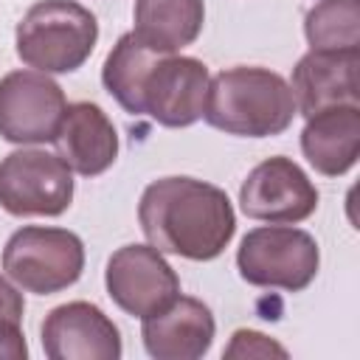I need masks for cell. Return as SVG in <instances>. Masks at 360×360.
Masks as SVG:
<instances>
[{
    "label": "cell",
    "mask_w": 360,
    "mask_h": 360,
    "mask_svg": "<svg viewBox=\"0 0 360 360\" xmlns=\"http://www.w3.org/2000/svg\"><path fill=\"white\" fill-rule=\"evenodd\" d=\"M138 219L152 248L191 262L217 259L236 233V214L228 194L194 177L149 183L141 194Z\"/></svg>",
    "instance_id": "1"
},
{
    "label": "cell",
    "mask_w": 360,
    "mask_h": 360,
    "mask_svg": "<svg viewBox=\"0 0 360 360\" xmlns=\"http://www.w3.org/2000/svg\"><path fill=\"white\" fill-rule=\"evenodd\" d=\"M290 84L267 68H228L208 82L202 118L228 135L273 138L295 118Z\"/></svg>",
    "instance_id": "2"
},
{
    "label": "cell",
    "mask_w": 360,
    "mask_h": 360,
    "mask_svg": "<svg viewBox=\"0 0 360 360\" xmlns=\"http://www.w3.org/2000/svg\"><path fill=\"white\" fill-rule=\"evenodd\" d=\"M98 39V22L76 0H39L17 22V56L39 73L79 70Z\"/></svg>",
    "instance_id": "3"
},
{
    "label": "cell",
    "mask_w": 360,
    "mask_h": 360,
    "mask_svg": "<svg viewBox=\"0 0 360 360\" xmlns=\"http://www.w3.org/2000/svg\"><path fill=\"white\" fill-rule=\"evenodd\" d=\"M6 276L37 295H53L79 281L84 270V245L68 228L25 225L3 248Z\"/></svg>",
    "instance_id": "4"
},
{
    "label": "cell",
    "mask_w": 360,
    "mask_h": 360,
    "mask_svg": "<svg viewBox=\"0 0 360 360\" xmlns=\"http://www.w3.org/2000/svg\"><path fill=\"white\" fill-rule=\"evenodd\" d=\"M318 242L290 225H262L245 233L236 250L239 276L253 287L301 292L318 276Z\"/></svg>",
    "instance_id": "5"
},
{
    "label": "cell",
    "mask_w": 360,
    "mask_h": 360,
    "mask_svg": "<svg viewBox=\"0 0 360 360\" xmlns=\"http://www.w3.org/2000/svg\"><path fill=\"white\" fill-rule=\"evenodd\" d=\"M73 202V169L53 152L17 149L0 160V208L14 217H59Z\"/></svg>",
    "instance_id": "6"
},
{
    "label": "cell",
    "mask_w": 360,
    "mask_h": 360,
    "mask_svg": "<svg viewBox=\"0 0 360 360\" xmlns=\"http://www.w3.org/2000/svg\"><path fill=\"white\" fill-rule=\"evenodd\" d=\"M65 110V93L48 73L11 70L0 79V135L8 143L56 141Z\"/></svg>",
    "instance_id": "7"
},
{
    "label": "cell",
    "mask_w": 360,
    "mask_h": 360,
    "mask_svg": "<svg viewBox=\"0 0 360 360\" xmlns=\"http://www.w3.org/2000/svg\"><path fill=\"white\" fill-rule=\"evenodd\" d=\"M104 284L115 307L135 318H146L180 295L177 273L152 245L118 248L107 262Z\"/></svg>",
    "instance_id": "8"
},
{
    "label": "cell",
    "mask_w": 360,
    "mask_h": 360,
    "mask_svg": "<svg viewBox=\"0 0 360 360\" xmlns=\"http://www.w3.org/2000/svg\"><path fill=\"white\" fill-rule=\"evenodd\" d=\"M239 205L250 219L292 225L318 208V188L290 158H267L250 169L239 188Z\"/></svg>",
    "instance_id": "9"
},
{
    "label": "cell",
    "mask_w": 360,
    "mask_h": 360,
    "mask_svg": "<svg viewBox=\"0 0 360 360\" xmlns=\"http://www.w3.org/2000/svg\"><path fill=\"white\" fill-rule=\"evenodd\" d=\"M208 68L194 56L163 53L143 79V115L160 127H191L202 118L208 96Z\"/></svg>",
    "instance_id": "10"
},
{
    "label": "cell",
    "mask_w": 360,
    "mask_h": 360,
    "mask_svg": "<svg viewBox=\"0 0 360 360\" xmlns=\"http://www.w3.org/2000/svg\"><path fill=\"white\" fill-rule=\"evenodd\" d=\"M42 349L51 360H118L121 332L96 304L70 301L45 315Z\"/></svg>",
    "instance_id": "11"
},
{
    "label": "cell",
    "mask_w": 360,
    "mask_h": 360,
    "mask_svg": "<svg viewBox=\"0 0 360 360\" xmlns=\"http://www.w3.org/2000/svg\"><path fill=\"white\" fill-rule=\"evenodd\" d=\"M141 321L143 346L158 360H197L211 349L217 332L211 309L191 295H177Z\"/></svg>",
    "instance_id": "12"
},
{
    "label": "cell",
    "mask_w": 360,
    "mask_h": 360,
    "mask_svg": "<svg viewBox=\"0 0 360 360\" xmlns=\"http://www.w3.org/2000/svg\"><path fill=\"white\" fill-rule=\"evenodd\" d=\"M357 68L360 51H309L292 68V98L295 110L309 118L338 104H357Z\"/></svg>",
    "instance_id": "13"
},
{
    "label": "cell",
    "mask_w": 360,
    "mask_h": 360,
    "mask_svg": "<svg viewBox=\"0 0 360 360\" xmlns=\"http://www.w3.org/2000/svg\"><path fill=\"white\" fill-rule=\"evenodd\" d=\"M56 143L59 158L84 177L107 172L118 158V132L107 112L93 101L68 104Z\"/></svg>",
    "instance_id": "14"
},
{
    "label": "cell",
    "mask_w": 360,
    "mask_h": 360,
    "mask_svg": "<svg viewBox=\"0 0 360 360\" xmlns=\"http://www.w3.org/2000/svg\"><path fill=\"white\" fill-rule=\"evenodd\" d=\"M301 149L318 174H346L360 155V107L338 104L309 115L301 132Z\"/></svg>",
    "instance_id": "15"
},
{
    "label": "cell",
    "mask_w": 360,
    "mask_h": 360,
    "mask_svg": "<svg viewBox=\"0 0 360 360\" xmlns=\"http://www.w3.org/2000/svg\"><path fill=\"white\" fill-rule=\"evenodd\" d=\"M202 22V0H135L132 34L158 53H177L200 37Z\"/></svg>",
    "instance_id": "16"
},
{
    "label": "cell",
    "mask_w": 360,
    "mask_h": 360,
    "mask_svg": "<svg viewBox=\"0 0 360 360\" xmlns=\"http://www.w3.org/2000/svg\"><path fill=\"white\" fill-rule=\"evenodd\" d=\"M158 51L146 48L132 31L124 34L115 48L107 53L104 70H101V82L107 87V93L129 112V115H143V79L152 70V65L158 62Z\"/></svg>",
    "instance_id": "17"
},
{
    "label": "cell",
    "mask_w": 360,
    "mask_h": 360,
    "mask_svg": "<svg viewBox=\"0 0 360 360\" xmlns=\"http://www.w3.org/2000/svg\"><path fill=\"white\" fill-rule=\"evenodd\" d=\"M309 51H360V0H321L307 11Z\"/></svg>",
    "instance_id": "18"
},
{
    "label": "cell",
    "mask_w": 360,
    "mask_h": 360,
    "mask_svg": "<svg viewBox=\"0 0 360 360\" xmlns=\"http://www.w3.org/2000/svg\"><path fill=\"white\" fill-rule=\"evenodd\" d=\"M225 357H287V349L253 329H236Z\"/></svg>",
    "instance_id": "19"
},
{
    "label": "cell",
    "mask_w": 360,
    "mask_h": 360,
    "mask_svg": "<svg viewBox=\"0 0 360 360\" xmlns=\"http://www.w3.org/2000/svg\"><path fill=\"white\" fill-rule=\"evenodd\" d=\"M22 312H25L22 295L14 290L11 281L0 276V323H22Z\"/></svg>",
    "instance_id": "20"
},
{
    "label": "cell",
    "mask_w": 360,
    "mask_h": 360,
    "mask_svg": "<svg viewBox=\"0 0 360 360\" xmlns=\"http://www.w3.org/2000/svg\"><path fill=\"white\" fill-rule=\"evenodd\" d=\"M28 354L22 323H0V357L22 360Z\"/></svg>",
    "instance_id": "21"
}]
</instances>
